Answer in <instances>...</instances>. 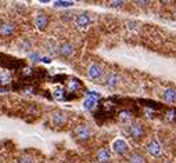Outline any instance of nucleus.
<instances>
[{"label":"nucleus","instance_id":"obj_13","mask_svg":"<svg viewBox=\"0 0 176 163\" xmlns=\"http://www.w3.org/2000/svg\"><path fill=\"white\" fill-rule=\"evenodd\" d=\"M80 87H82V83H80V80H78L76 78H70V79H68V82H67V91L70 94L76 93Z\"/></svg>","mask_w":176,"mask_h":163},{"label":"nucleus","instance_id":"obj_32","mask_svg":"<svg viewBox=\"0 0 176 163\" xmlns=\"http://www.w3.org/2000/svg\"><path fill=\"white\" fill-rule=\"evenodd\" d=\"M136 4H140V6H144V4H150V2H136Z\"/></svg>","mask_w":176,"mask_h":163},{"label":"nucleus","instance_id":"obj_20","mask_svg":"<svg viewBox=\"0 0 176 163\" xmlns=\"http://www.w3.org/2000/svg\"><path fill=\"white\" fill-rule=\"evenodd\" d=\"M11 82V76L8 72H0V84L4 87V84H8Z\"/></svg>","mask_w":176,"mask_h":163},{"label":"nucleus","instance_id":"obj_24","mask_svg":"<svg viewBox=\"0 0 176 163\" xmlns=\"http://www.w3.org/2000/svg\"><path fill=\"white\" fill-rule=\"evenodd\" d=\"M29 60L34 61V62H36V61H40V60H42V57H40L39 53L34 51V53H31V54H29Z\"/></svg>","mask_w":176,"mask_h":163},{"label":"nucleus","instance_id":"obj_12","mask_svg":"<svg viewBox=\"0 0 176 163\" xmlns=\"http://www.w3.org/2000/svg\"><path fill=\"white\" fill-rule=\"evenodd\" d=\"M112 149L117 153H119V155H125V153H128V151H129V147H128L125 140H117L112 144Z\"/></svg>","mask_w":176,"mask_h":163},{"label":"nucleus","instance_id":"obj_5","mask_svg":"<svg viewBox=\"0 0 176 163\" xmlns=\"http://www.w3.org/2000/svg\"><path fill=\"white\" fill-rule=\"evenodd\" d=\"M35 25H36V28L39 29V31H44V29L47 28V24H49V17H47L46 13H43V11H38L36 14H35Z\"/></svg>","mask_w":176,"mask_h":163},{"label":"nucleus","instance_id":"obj_31","mask_svg":"<svg viewBox=\"0 0 176 163\" xmlns=\"http://www.w3.org/2000/svg\"><path fill=\"white\" fill-rule=\"evenodd\" d=\"M22 47L26 50V51H29V47H31V46H29V43H28V41H25V43H22Z\"/></svg>","mask_w":176,"mask_h":163},{"label":"nucleus","instance_id":"obj_10","mask_svg":"<svg viewBox=\"0 0 176 163\" xmlns=\"http://www.w3.org/2000/svg\"><path fill=\"white\" fill-rule=\"evenodd\" d=\"M118 83H119V75L117 72H110L108 75L104 78L103 84L106 86V87H108V88H114Z\"/></svg>","mask_w":176,"mask_h":163},{"label":"nucleus","instance_id":"obj_15","mask_svg":"<svg viewBox=\"0 0 176 163\" xmlns=\"http://www.w3.org/2000/svg\"><path fill=\"white\" fill-rule=\"evenodd\" d=\"M162 97L166 102H175L176 101V90L175 88H165Z\"/></svg>","mask_w":176,"mask_h":163},{"label":"nucleus","instance_id":"obj_3","mask_svg":"<svg viewBox=\"0 0 176 163\" xmlns=\"http://www.w3.org/2000/svg\"><path fill=\"white\" fill-rule=\"evenodd\" d=\"M129 135L133 138L135 141H139L143 138V135H144V127H143V124L140 123H132L129 126Z\"/></svg>","mask_w":176,"mask_h":163},{"label":"nucleus","instance_id":"obj_1","mask_svg":"<svg viewBox=\"0 0 176 163\" xmlns=\"http://www.w3.org/2000/svg\"><path fill=\"white\" fill-rule=\"evenodd\" d=\"M0 66L7 68V69H22L25 68V62L22 60H17V58H13L10 55L6 54H0Z\"/></svg>","mask_w":176,"mask_h":163},{"label":"nucleus","instance_id":"obj_18","mask_svg":"<svg viewBox=\"0 0 176 163\" xmlns=\"http://www.w3.org/2000/svg\"><path fill=\"white\" fill-rule=\"evenodd\" d=\"M21 76H22V78H25V79L34 78V76H36V72H35L34 68L25 66V68H22V69H21Z\"/></svg>","mask_w":176,"mask_h":163},{"label":"nucleus","instance_id":"obj_25","mask_svg":"<svg viewBox=\"0 0 176 163\" xmlns=\"http://www.w3.org/2000/svg\"><path fill=\"white\" fill-rule=\"evenodd\" d=\"M88 94H89V97H92V98H94V100H96V101H98V100L101 98L100 93H97V91H88Z\"/></svg>","mask_w":176,"mask_h":163},{"label":"nucleus","instance_id":"obj_11","mask_svg":"<svg viewBox=\"0 0 176 163\" xmlns=\"http://www.w3.org/2000/svg\"><path fill=\"white\" fill-rule=\"evenodd\" d=\"M14 32H16V25L13 22L7 21V22L0 24V35H3V36H11Z\"/></svg>","mask_w":176,"mask_h":163},{"label":"nucleus","instance_id":"obj_26","mask_svg":"<svg viewBox=\"0 0 176 163\" xmlns=\"http://www.w3.org/2000/svg\"><path fill=\"white\" fill-rule=\"evenodd\" d=\"M65 79H67V78H65L64 75H61V76L56 75V76H53V78H52V82H53V83H57V82H64Z\"/></svg>","mask_w":176,"mask_h":163},{"label":"nucleus","instance_id":"obj_8","mask_svg":"<svg viewBox=\"0 0 176 163\" xmlns=\"http://www.w3.org/2000/svg\"><path fill=\"white\" fill-rule=\"evenodd\" d=\"M92 24V17L88 13H79L75 17V25L78 28H86Z\"/></svg>","mask_w":176,"mask_h":163},{"label":"nucleus","instance_id":"obj_9","mask_svg":"<svg viewBox=\"0 0 176 163\" xmlns=\"http://www.w3.org/2000/svg\"><path fill=\"white\" fill-rule=\"evenodd\" d=\"M146 149H147V152L150 153L151 156H160L161 152H162V147H161L158 140L150 141V143L147 144V147H146Z\"/></svg>","mask_w":176,"mask_h":163},{"label":"nucleus","instance_id":"obj_6","mask_svg":"<svg viewBox=\"0 0 176 163\" xmlns=\"http://www.w3.org/2000/svg\"><path fill=\"white\" fill-rule=\"evenodd\" d=\"M68 120V114L64 111H54L52 114V122L54 126H64L65 122Z\"/></svg>","mask_w":176,"mask_h":163},{"label":"nucleus","instance_id":"obj_16","mask_svg":"<svg viewBox=\"0 0 176 163\" xmlns=\"http://www.w3.org/2000/svg\"><path fill=\"white\" fill-rule=\"evenodd\" d=\"M53 98L57 100V101H67L68 100V96L65 93V90L62 87H58L53 91Z\"/></svg>","mask_w":176,"mask_h":163},{"label":"nucleus","instance_id":"obj_23","mask_svg":"<svg viewBox=\"0 0 176 163\" xmlns=\"http://www.w3.org/2000/svg\"><path fill=\"white\" fill-rule=\"evenodd\" d=\"M18 163H35V161H34V158H32V156L24 155V156H21V158L18 159Z\"/></svg>","mask_w":176,"mask_h":163},{"label":"nucleus","instance_id":"obj_30","mask_svg":"<svg viewBox=\"0 0 176 163\" xmlns=\"http://www.w3.org/2000/svg\"><path fill=\"white\" fill-rule=\"evenodd\" d=\"M42 62H44V64H50L52 62V57H42Z\"/></svg>","mask_w":176,"mask_h":163},{"label":"nucleus","instance_id":"obj_7","mask_svg":"<svg viewBox=\"0 0 176 163\" xmlns=\"http://www.w3.org/2000/svg\"><path fill=\"white\" fill-rule=\"evenodd\" d=\"M58 53H60V55H61V57L70 58V57H72V55L75 54V47H74V44L70 43V41H64V43L60 46Z\"/></svg>","mask_w":176,"mask_h":163},{"label":"nucleus","instance_id":"obj_21","mask_svg":"<svg viewBox=\"0 0 176 163\" xmlns=\"http://www.w3.org/2000/svg\"><path fill=\"white\" fill-rule=\"evenodd\" d=\"M132 119V112H129V111H122L121 114H119V120L121 122H129V120Z\"/></svg>","mask_w":176,"mask_h":163},{"label":"nucleus","instance_id":"obj_2","mask_svg":"<svg viewBox=\"0 0 176 163\" xmlns=\"http://www.w3.org/2000/svg\"><path fill=\"white\" fill-rule=\"evenodd\" d=\"M92 135V130L89 126L86 124H80V126H76L75 130H74V137L79 141H88Z\"/></svg>","mask_w":176,"mask_h":163},{"label":"nucleus","instance_id":"obj_28","mask_svg":"<svg viewBox=\"0 0 176 163\" xmlns=\"http://www.w3.org/2000/svg\"><path fill=\"white\" fill-rule=\"evenodd\" d=\"M166 116H168L169 119H175V118H176V111H174V109H172V111H169L168 114H166Z\"/></svg>","mask_w":176,"mask_h":163},{"label":"nucleus","instance_id":"obj_33","mask_svg":"<svg viewBox=\"0 0 176 163\" xmlns=\"http://www.w3.org/2000/svg\"><path fill=\"white\" fill-rule=\"evenodd\" d=\"M4 91H7V87H0V93H4Z\"/></svg>","mask_w":176,"mask_h":163},{"label":"nucleus","instance_id":"obj_19","mask_svg":"<svg viewBox=\"0 0 176 163\" xmlns=\"http://www.w3.org/2000/svg\"><path fill=\"white\" fill-rule=\"evenodd\" d=\"M128 162L129 163H146V159L143 158L140 153H132V155L128 158Z\"/></svg>","mask_w":176,"mask_h":163},{"label":"nucleus","instance_id":"obj_27","mask_svg":"<svg viewBox=\"0 0 176 163\" xmlns=\"http://www.w3.org/2000/svg\"><path fill=\"white\" fill-rule=\"evenodd\" d=\"M108 6L110 7L118 8V7H121V6H124V2H108Z\"/></svg>","mask_w":176,"mask_h":163},{"label":"nucleus","instance_id":"obj_14","mask_svg":"<svg viewBox=\"0 0 176 163\" xmlns=\"http://www.w3.org/2000/svg\"><path fill=\"white\" fill-rule=\"evenodd\" d=\"M96 159L98 163H107L111 159V153H110V151L107 148H100L96 153Z\"/></svg>","mask_w":176,"mask_h":163},{"label":"nucleus","instance_id":"obj_34","mask_svg":"<svg viewBox=\"0 0 176 163\" xmlns=\"http://www.w3.org/2000/svg\"><path fill=\"white\" fill-rule=\"evenodd\" d=\"M175 17H176V10H175Z\"/></svg>","mask_w":176,"mask_h":163},{"label":"nucleus","instance_id":"obj_17","mask_svg":"<svg viewBox=\"0 0 176 163\" xmlns=\"http://www.w3.org/2000/svg\"><path fill=\"white\" fill-rule=\"evenodd\" d=\"M83 106H85L86 111H94V109L97 108V101L94 98H92V97H88V98L85 100V102H83Z\"/></svg>","mask_w":176,"mask_h":163},{"label":"nucleus","instance_id":"obj_4","mask_svg":"<svg viewBox=\"0 0 176 163\" xmlns=\"http://www.w3.org/2000/svg\"><path fill=\"white\" fill-rule=\"evenodd\" d=\"M103 75H104V69L97 62L92 64L88 68V78L92 79V80H97V79H100Z\"/></svg>","mask_w":176,"mask_h":163},{"label":"nucleus","instance_id":"obj_22","mask_svg":"<svg viewBox=\"0 0 176 163\" xmlns=\"http://www.w3.org/2000/svg\"><path fill=\"white\" fill-rule=\"evenodd\" d=\"M71 6H74V2H64V0L54 2V7H71Z\"/></svg>","mask_w":176,"mask_h":163},{"label":"nucleus","instance_id":"obj_29","mask_svg":"<svg viewBox=\"0 0 176 163\" xmlns=\"http://www.w3.org/2000/svg\"><path fill=\"white\" fill-rule=\"evenodd\" d=\"M62 18H64L65 21H68V19H72V14L71 13H65V14H62Z\"/></svg>","mask_w":176,"mask_h":163}]
</instances>
